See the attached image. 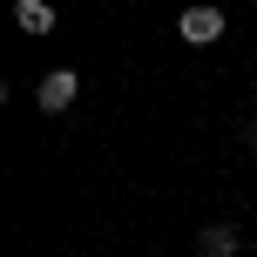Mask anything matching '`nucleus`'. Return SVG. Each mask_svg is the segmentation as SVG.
<instances>
[{"label": "nucleus", "mask_w": 257, "mask_h": 257, "mask_svg": "<svg viewBox=\"0 0 257 257\" xmlns=\"http://www.w3.org/2000/svg\"><path fill=\"white\" fill-rule=\"evenodd\" d=\"M203 257H237V230L230 223H210L203 230Z\"/></svg>", "instance_id": "20e7f679"}, {"label": "nucleus", "mask_w": 257, "mask_h": 257, "mask_svg": "<svg viewBox=\"0 0 257 257\" xmlns=\"http://www.w3.org/2000/svg\"><path fill=\"white\" fill-rule=\"evenodd\" d=\"M14 21H21L27 34H54V7L48 0H14Z\"/></svg>", "instance_id": "7ed1b4c3"}, {"label": "nucleus", "mask_w": 257, "mask_h": 257, "mask_svg": "<svg viewBox=\"0 0 257 257\" xmlns=\"http://www.w3.org/2000/svg\"><path fill=\"white\" fill-rule=\"evenodd\" d=\"M75 88H81V81H75V68H54V75H48V81H41V88H34L41 115H61V108L75 102Z\"/></svg>", "instance_id": "f257e3e1"}, {"label": "nucleus", "mask_w": 257, "mask_h": 257, "mask_svg": "<svg viewBox=\"0 0 257 257\" xmlns=\"http://www.w3.org/2000/svg\"><path fill=\"white\" fill-rule=\"evenodd\" d=\"M176 27H183V41H190V48H210V41H223V14H217V7H190Z\"/></svg>", "instance_id": "f03ea898"}]
</instances>
